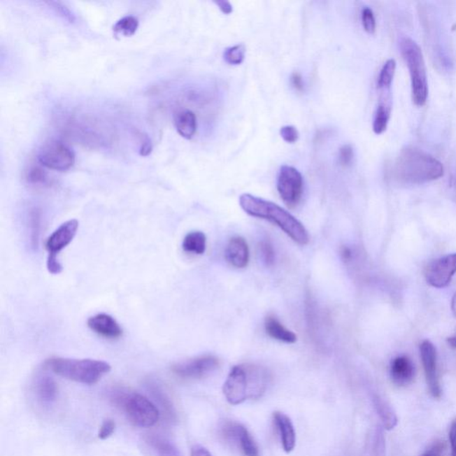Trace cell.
Wrapping results in <instances>:
<instances>
[{"instance_id":"obj_28","label":"cell","mask_w":456,"mask_h":456,"mask_svg":"<svg viewBox=\"0 0 456 456\" xmlns=\"http://www.w3.org/2000/svg\"><path fill=\"white\" fill-rule=\"evenodd\" d=\"M246 48L243 44H237L227 48L224 52V60L231 65H239L245 58Z\"/></svg>"},{"instance_id":"obj_8","label":"cell","mask_w":456,"mask_h":456,"mask_svg":"<svg viewBox=\"0 0 456 456\" xmlns=\"http://www.w3.org/2000/svg\"><path fill=\"white\" fill-rule=\"evenodd\" d=\"M38 159L44 167L53 171H65L73 167L75 162L73 152L64 143H45L38 152Z\"/></svg>"},{"instance_id":"obj_17","label":"cell","mask_w":456,"mask_h":456,"mask_svg":"<svg viewBox=\"0 0 456 456\" xmlns=\"http://www.w3.org/2000/svg\"><path fill=\"white\" fill-rule=\"evenodd\" d=\"M390 376L397 386L408 385L415 379V364L408 357H397L393 359L390 366Z\"/></svg>"},{"instance_id":"obj_23","label":"cell","mask_w":456,"mask_h":456,"mask_svg":"<svg viewBox=\"0 0 456 456\" xmlns=\"http://www.w3.org/2000/svg\"><path fill=\"white\" fill-rule=\"evenodd\" d=\"M373 401L376 407L378 415L382 420L384 428L387 431H392L397 425V417L392 407L380 396H373Z\"/></svg>"},{"instance_id":"obj_6","label":"cell","mask_w":456,"mask_h":456,"mask_svg":"<svg viewBox=\"0 0 456 456\" xmlns=\"http://www.w3.org/2000/svg\"><path fill=\"white\" fill-rule=\"evenodd\" d=\"M404 60L411 78L412 100L416 106H425L428 99V80L425 58L421 48L410 38H403L399 43Z\"/></svg>"},{"instance_id":"obj_43","label":"cell","mask_w":456,"mask_h":456,"mask_svg":"<svg viewBox=\"0 0 456 456\" xmlns=\"http://www.w3.org/2000/svg\"><path fill=\"white\" fill-rule=\"evenodd\" d=\"M446 341H448V343L450 348H455V350H456V332L454 335H453L452 337L448 338Z\"/></svg>"},{"instance_id":"obj_3","label":"cell","mask_w":456,"mask_h":456,"mask_svg":"<svg viewBox=\"0 0 456 456\" xmlns=\"http://www.w3.org/2000/svg\"><path fill=\"white\" fill-rule=\"evenodd\" d=\"M239 203L240 206L250 216L262 218L276 225L299 245L308 244L309 236L307 229L297 218L279 205L250 194L241 195Z\"/></svg>"},{"instance_id":"obj_14","label":"cell","mask_w":456,"mask_h":456,"mask_svg":"<svg viewBox=\"0 0 456 456\" xmlns=\"http://www.w3.org/2000/svg\"><path fill=\"white\" fill-rule=\"evenodd\" d=\"M87 327L99 336L116 340L122 336L123 331L118 322L112 315L99 314L87 320Z\"/></svg>"},{"instance_id":"obj_37","label":"cell","mask_w":456,"mask_h":456,"mask_svg":"<svg viewBox=\"0 0 456 456\" xmlns=\"http://www.w3.org/2000/svg\"><path fill=\"white\" fill-rule=\"evenodd\" d=\"M445 448L444 442H436V444L433 445L431 448L428 449V450L421 456H442Z\"/></svg>"},{"instance_id":"obj_21","label":"cell","mask_w":456,"mask_h":456,"mask_svg":"<svg viewBox=\"0 0 456 456\" xmlns=\"http://www.w3.org/2000/svg\"><path fill=\"white\" fill-rule=\"evenodd\" d=\"M174 123L179 135L185 139L193 138L197 129V116L189 110H183L175 115Z\"/></svg>"},{"instance_id":"obj_10","label":"cell","mask_w":456,"mask_h":456,"mask_svg":"<svg viewBox=\"0 0 456 456\" xmlns=\"http://www.w3.org/2000/svg\"><path fill=\"white\" fill-rule=\"evenodd\" d=\"M225 441L236 446L243 456H260L259 446L248 429L238 422H226L220 429Z\"/></svg>"},{"instance_id":"obj_4","label":"cell","mask_w":456,"mask_h":456,"mask_svg":"<svg viewBox=\"0 0 456 456\" xmlns=\"http://www.w3.org/2000/svg\"><path fill=\"white\" fill-rule=\"evenodd\" d=\"M108 397L110 401L124 413L133 425L148 429L159 422L161 413L158 407L142 394L124 387H113Z\"/></svg>"},{"instance_id":"obj_7","label":"cell","mask_w":456,"mask_h":456,"mask_svg":"<svg viewBox=\"0 0 456 456\" xmlns=\"http://www.w3.org/2000/svg\"><path fill=\"white\" fill-rule=\"evenodd\" d=\"M304 181L297 169L283 165L280 169L278 177V191L289 208H295L301 200Z\"/></svg>"},{"instance_id":"obj_19","label":"cell","mask_w":456,"mask_h":456,"mask_svg":"<svg viewBox=\"0 0 456 456\" xmlns=\"http://www.w3.org/2000/svg\"><path fill=\"white\" fill-rule=\"evenodd\" d=\"M34 390L38 401L43 405H51L57 399V384L53 378L47 374L40 376L36 379Z\"/></svg>"},{"instance_id":"obj_12","label":"cell","mask_w":456,"mask_h":456,"mask_svg":"<svg viewBox=\"0 0 456 456\" xmlns=\"http://www.w3.org/2000/svg\"><path fill=\"white\" fill-rule=\"evenodd\" d=\"M423 369L429 393L434 399H441L442 390L438 373V354L432 342L423 341L420 346Z\"/></svg>"},{"instance_id":"obj_26","label":"cell","mask_w":456,"mask_h":456,"mask_svg":"<svg viewBox=\"0 0 456 456\" xmlns=\"http://www.w3.org/2000/svg\"><path fill=\"white\" fill-rule=\"evenodd\" d=\"M138 19L135 16H125L113 26V31L117 36H123L126 38L131 37L138 31Z\"/></svg>"},{"instance_id":"obj_30","label":"cell","mask_w":456,"mask_h":456,"mask_svg":"<svg viewBox=\"0 0 456 456\" xmlns=\"http://www.w3.org/2000/svg\"><path fill=\"white\" fill-rule=\"evenodd\" d=\"M354 159V150L350 145H342L339 151V164L343 168L350 167Z\"/></svg>"},{"instance_id":"obj_20","label":"cell","mask_w":456,"mask_h":456,"mask_svg":"<svg viewBox=\"0 0 456 456\" xmlns=\"http://www.w3.org/2000/svg\"><path fill=\"white\" fill-rule=\"evenodd\" d=\"M390 113H392V102H390V91H383V97L373 119V129L376 134L380 135L386 131Z\"/></svg>"},{"instance_id":"obj_36","label":"cell","mask_w":456,"mask_h":456,"mask_svg":"<svg viewBox=\"0 0 456 456\" xmlns=\"http://www.w3.org/2000/svg\"><path fill=\"white\" fill-rule=\"evenodd\" d=\"M47 266L48 271L53 275H58L63 270V266H62L59 260L57 259V256L48 255Z\"/></svg>"},{"instance_id":"obj_13","label":"cell","mask_w":456,"mask_h":456,"mask_svg":"<svg viewBox=\"0 0 456 456\" xmlns=\"http://www.w3.org/2000/svg\"><path fill=\"white\" fill-rule=\"evenodd\" d=\"M78 229H79V222L76 220H68L66 222L62 224L48 237L47 243H45V248L48 250V255L57 256L61 250H63L65 247H67L73 242Z\"/></svg>"},{"instance_id":"obj_42","label":"cell","mask_w":456,"mask_h":456,"mask_svg":"<svg viewBox=\"0 0 456 456\" xmlns=\"http://www.w3.org/2000/svg\"><path fill=\"white\" fill-rule=\"evenodd\" d=\"M215 4L218 6V8L225 15H230L231 13H233V6L230 4V2L221 0V1H215Z\"/></svg>"},{"instance_id":"obj_25","label":"cell","mask_w":456,"mask_h":456,"mask_svg":"<svg viewBox=\"0 0 456 456\" xmlns=\"http://www.w3.org/2000/svg\"><path fill=\"white\" fill-rule=\"evenodd\" d=\"M396 64L395 60L389 59L384 64L382 70H380L377 81L378 89L380 90V92L390 91L394 75H395Z\"/></svg>"},{"instance_id":"obj_39","label":"cell","mask_w":456,"mask_h":456,"mask_svg":"<svg viewBox=\"0 0 456 456\" xmlns=\"http://www.w3.org/2000/svg\"><path fill=\"white\" fill-rule=\"evenodd\" d=\"M291 83L296 90L302 91L304 90V83H303L301 74L298 73H293L291 77Z\"/></svg>"},{"instance_id":"obj_22","label":"cell","mask_w":456,"mask_h":456,"mask_svg":"<svg viewBox=\"0 0 456 456\" xmlns=\"http://www.w3.org/2000/svg\"><path fill=\"white\" fill-rule=\"evenodd\" d=\"M265 329L266 334L276 341L285 342V343H294L297 341L294 332L286 328L275 315H269L266 318Z\"/></svg>"},{"instance_id":"obj_29","label":"cell","mask_w":456,"mask_h":456,"mask_svg":"<svg viewBox=\"0 0 456 456\" xmlns=\"http://www.w3.org/2000/svg\"><path fill=\"white\" fill-rule=\"evenodd\" d=\"M29 227L31 230V240L32 245H38V236H40L41 216L37 210L31 211Z\"/></svg>"},{"instance_id":"obj_1","label":"cell","mask_w":456,"mask_h":456,"mask_svg":"<svg viewBox=\"0 0 456 456\" xmlns=\"http://www.w3.org/2000/svg\"><path fill=\"white\" fill-rule=\"evenodd\" d=\"M270 373L255 364H241L230 371L223 386L227 402L236 406L248 399H258L268 390Z\"/></svg>"},{"instance_id":"obj_33","label":"cell","mask_w":456,"mask_h":456,"mask_svg":"<svg viewBox=\"0 0 456 456\" xmlns=\"http://www.w3.org/2000/svg\"><path fill=\"white\" fill-rule=\"evenodd\" d=\"M280 135L285 142L289 144H294L297 142L299 138V133L298 129L293 126H283L280 129Z\"/></svg>"},{"instance_id":"obj_2","label":"cell","mask_w":456,"mask_h":456,"mask_svg":"<svg viewBox=\"0 0 456 456\" xmlns=\"http://www.w3.org/2000/svg\"><path fill=\"white\" fill-rule=\"evenodd\" d=\"M444 175V167L438 159L423 150L406 146L397 157L393 177L406 185H420L436 180Z\"/></svg>"},{"instance_id":"obj_34","label":"cell","mask_w":456,"mask_h":456,"mask_svg":"<svg viewBox=\"0 0 456 456\" xmlns=\"http://www.w3.org/2000/svg\"><path fill=\"white\" fill-rule=\"evenodd\" d=\"M29 183L32 185H44L47 183V175L40 168H32L28 173Z\"/></svg>"},{"instance_id":"obj_18","label":"cell","mask_w":456,"mask_h":456,"mask_svg":"<svg viewBox=\"0 0 456 456\" xmlns=\"http://www.w3.org/2000/svg\"><path fill=\"white\" fill-rule=\"evenodd\" d=\"M273 421L281 438L283 450L291 453L296 446V433L291 419L281 412L273 413Z\"/></svg>"},{"instance_id":"obj_15","label":"cell","mask_w":456,"mask_h":456,"mask_svg":"<svg viewBox=\"0 0 456 456\" xmlns=\"http://www.w3.org/2000/svg\"><path fill=\"white\" fill-rule=\"evenodd\" d=\"M225 258L234 268H246L250 260V250L246 241L240 236L231 238L225 250Z\"/></svg>"},{"instance_id":"obj_32","label":"cell","mask_w":456,"mask_h":456,"mask_svg":"<svg viewBox=\"0 0 456 456\" xmlns=\"http://www.w3.org/2000/svg\"><path fill=\"white\" fill-rule=\"evenodd\" d=\"M259 250L266 265L272 266L275 262V250H273L272 244L269 241H263L259 244Z\"/></svg>"},{"instance_id":"obj_38","label":"cell","mask_w":456,"mask_h":456,"mask_svg":"<svg viewBox=\"0 0 456 456\" xmlns=\"http://www.w3.org/2000/svg\"><path fill=\"white\" fill-rule=\"evenodd\" d=\"M448 439L451 446V455L456 456V419L451 423L448 432Z\"/></svg>"},{"instance_id":"obj_40","label":"cell","mask_w":456,"mask_h":456,"mask_svg":"<svg viewBox=\"0 0 456 456\" xmlns=\"http://www.w3.org/2000/svg\"><path fill=\"white\" fill-rule=\"evenodd\" d=\"M152 149L151 140L149 139L148 136H145V139H143L142 141L141 148H140V155L148 156L151 154Z\"/></svg>"},{"instance_id":"obj_16","label":"cell","mask_w":456,"mask_h":456,"mask_svg":"<svg viewBox=\"0 0 456 456\" xmlns=\"http://www.w3.org/2000/svg\"><path fill=\"white\" fill-rule=\"evenodd\" d=\"M146 389L155 401L158 404L159 408L164 413L165 418L169 422H174L177 420V412L169 394L166 392L162 384L155 380H149L145 383Z\"/></svg>"},{"instance_id":"obj_27","label":"cell","mask_w":456,"mask_h":456,"mask_svg":"<svg viewBox=\"0 0 456 456\" xmlns=\"http://www.w3.org/2000/svg\"><path fill=\"white\" fill-rule=\"evenodd\" d=\"M148 442L157 453L158 456H181L178 448L172 443L159 436H149Z\"/></svg>"},{"instance_id":"obj_11","label":"cell","mask_w":456,"mask_h":456,"mask_svg":"<svg viewBox=\"0 0 456 456\" xmlns=\"http://www.w3.org/2000/svg\"><path fill=\"white\" fill-rule=\"evenodd\" d=\"M456 273V253L433 260L425 269L427 283L432 287H446Z\"/></svg>"},{"instance_id":"obj_5","label":"cell","mask_w":456,"mask_h":456,"mask_svg":"<svg viewBox=\"0 0 456 456\" xmlns=\"http://www.w3.org/2000/svg\"><path fill=\"white\" fill-rule=\"evenodd\" d=\"M45 366L57 376L75 383L93 385L112 369L108 363L96 359H73V358L52 357L45 362Z\"/></svg>"},{"instance_id":"obj_24","label":"cell","mask_w":456,"mask_h":456,"mask_svg":"<svg viewBox=\"0 0 456 456\" xmlns=\"http://www.w3.org/2000/svg\"><path fill=\"white\" fill-rule=\"evenodd\" d=\"M207 239L203 232L194 231L185 236L182 247L185 252L201 255L206 250Z\"/></svg>"},{"instance_id":"obj_41","label":"cell","mask_w":456,"mask_h":456,"mask_svg":"<svg viewBox=\"0 0 456 456\" xmlns=\"http://www.w3.org/2000/svg\"><path fill=\"white\" fill-rule=\"evenodd\" d=\"M191 456H213L208 449L204 448L203 446H194L192 448Z\"/></svg>"},{"instance_id":"obj_35","label":"cell","mask_w":456,"mask_h":456,"mask_svg":"<svg viewBox=\"0 0 456 456\" xmlns=\"http://www.w3.org/2000/svg\"><path fill=\"white\" fill-rule=\"evenodd\" d=\"M116 425L113 420H106V421L103 422L102 425L100 426L99 438L102 439V441H106V439H109L113 434Z\"/></svg>"},{"instance_id":"obj_31","label":"cell","mask_w":456,"mask_h":456,"mask_svg":"<svg viewBox=\"0 0 456 456\" xmlns=\"http://www.w3.org/2000/svg\"><path fill=\"white\" fill-rule=\"evenodd\" d=\"M362 24L364 31L369 34H373L376 30V21L372 9L364 8L362 11Z\"/></svg>"},{"instance_id":"obj_44","label":"cell","mask_w":456,"mask_h":456,"mask_svg":"<svg viewBox=\"0 0 456 456\" xmlns=\"http://www.w3.org/2000/svg\"><path fill=\"white\" fill-rule=\"evenodd\" d=\"M452 311L454 313L455 318H456V293H455L452 299Z\"/></svg>"},{"instance_id":"obj_9","label":"cell","mask_w":456,"mask_h":456,"mask_svg":"<svg viewBox=\"0 0 456 456\" xmlns=\"http://www.w3.org/2000/svg\"><path fill=\"white\" fill-rule=\"evenodd\" d=\"M220 366V360L213 355L192 358L171 367L176 376L184 380H200L210 376Z\"/></svg>"}]
</instances>
